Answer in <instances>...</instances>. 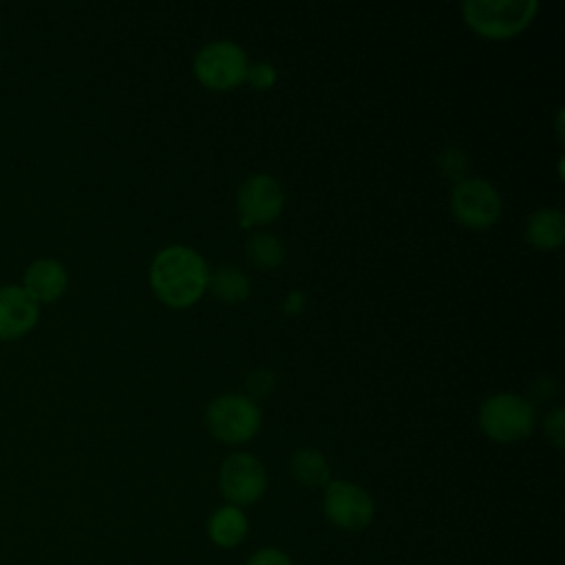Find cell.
I'll list each match as a JSON object with an SVG mask.
<instances>
[{"instance_id": "11", "label": "cell", "mask_w": 565, "mask_h": 565, "mask_svg": "<svg viewBox=\"0 0 565 565\" xmlns=\"http://www.w3.org/2000/svg\"><path fill=\"white\" fill-rule=\"evenodd\" d=\"M22 287L26 294L40 302H55L68 287V274L64 265L55 258H38L33 260L22 276Z\"/></svg>"}, {"instance_id": "18", "label": "cell", "mask_w": 565, "mask_h": 565, "mask_svg": "<svg viewBox=\"0 0 565 565\" xmlns=\"http://www.w3.org/2000/svg\"><path fill=\"white\" fill-rule=\"evenodd\" d=\"M274 386H276V375H274V371H269V369H254V371L247 375V380H245L247 397L254 399V402L260 399V397L271 395Z\"/></svg>"}, {"instance_id": "7", "label": "cell", "mask_w": 565, "mask_h": 565, "mask_svg": "<svg viewBox=\"0 0 565 565\" xmlns=\"http://www.w3.org/2000/svg\"><path fill=\"white\" fill-rule=\"evenodd\" d=\"M322 508L327 519L335 527L349 530V532L366 527L375 514V503L371 494L362 486L344 479H335L327 483Z\"/></svg>"}, {"instance_id": "12", "label": "cell", "mask_w": 565, "mask_h": 565, "mask_svg": "<svg viewBox=\"0 0 565 565\" xmlns=\"http://www.w3.org/2000/svg\"><path fill=\"white\" fill-rule=\"evenodd\" d=\"M525 241L541 252L558 249L565 241V218L558 207H541L525 223Z\"/></svg>"}, {"instance_id": "23", "label": "cell", "mask_w": 565, "mask_h": 565, "mask_svg": "<svg viewBox=\"0 0 565 565\" xmlns=\"http://www.w3.org/2000/svg\"><path fill=\"white\" fill-rule=\"evenodd\" d=\"M305 291H291L287 298H285V302H282V309L287 311V313H300L302 311V307H305Z\"/></svg>"}, {"instance_id": "6", "label": "cell", "mask_w": 565, "mask_h": 565, "mask_svg": "<svg viewBox=\"0 0 565 565\" xmlns=\"http://www.w3.org/2000/svg\"><path fill=\"white\" fill-rule=\"evenodd\" d=\"M501 194L497 188L479 177L463 179L455 183L452 196H450V210L452 216L470 227V230H486L501 216Z\"/></svg>"}, {"instance_id": "10", "label": "cell", "mask_w": 565, "mask_h": 565, "mask_svg": "<svg viewBox=\"0 0 565 565\" xmlns=\"http://www.w3.org/2000/svg\"><path fill=\"white\" fill-rule=\"evenodd\" d=\"M40 316V305L22 285L0 287V340H15L29 333Z\"/></svg>"}, {"instance_id": "13", "label": "cell", "mask_w": 565, "mask_h": 565, "mask_svg": "<svg viewBox=\"0 0 565 565\" xmlns=\"http://www.w3.org/2000/svg\"><path fill=\"white\" fill-rule=\"evenodd\" d=\"M247 530H249L247 519L236 505L218 508L207 521V534L221 547L238 545L247 536Z\"/></svg>"}, {"instance_id": "21", "label": "cell", "mask_w": 565, "mask_h": 565, "mask_svg": "<svg viewBox=\"0 0 565 565\" xmlns=\"http://www.w3.org/2000/svg\"><path fill=\"white\" fill-rule=\"evenodd\" d=\"M247 565H291L289 556L276 547H265V550H258Z\"/></svg>"}, {"instance_id": "16", "label": "cell", "mask_w": 565, "mask_h": 565, "mask_svg": "<svg viewBox=\"0 0 565 565\" xmlns=\"http://www.w3.org/2000/svg\"><path fill=\"white\" fill-rule=\"evenodd\" d=\"M245 256L258 269H276L285 256V247L271 232H254L245 243Z\"/></svg>"}, {"instance_id": "9", "label": "cell", "mask_w": 565, "mask_h": 565, "mask_svg": "<svg viewBox=\"0 0 565 565\" xmlns=\"http://www.w3.org/2000/svg\"><path fill=\"white\" fill-rule=\"evenodd\" d=\"M236 207L241 214V225H265L280 216L285 207V192L282 185L265 172L249 174L238 192H236Z\"/></svg>"}, {"instance_id": "2", "label": "cell", "mask_w": 565, "mask_h": 565, "mask_svg": "<svg viewBox=\"0 0 565 565\" xmlns=\"http://www.w3.org/2000/svg\"><path fill=\"white\" fill-rule=\"evenodd\" d=\"M468 26L488 40H508L530 26L536 0H468L461 4Z\"/></svg>"}, {"instance_id": "15", "label": "cell", "mask_w": 565, "mask_h": 565, "mask_svg": "<svg viewBox=\"0 0 565 565\" xmlns=\"http://www.w3.org/2000/svg\"><path fill=\"white\" fill-rule=\"evenodd\" d=\"M289 470L294 479L307 488H318L329 483L327 457L316 448H300L291 455Z\"/></svg>"}, {"instance_id": "19", "label": "cell", "mask_w": 565, "mask_h": 565, "mask_svg": "<svg viewBox=\"0 0 565 565\" xmlns=\"http://www.w3.org/2000/svg\"><path fill=\"white\" fill-rule=\"evenodd\" d=\"M245 82L256 90H269L276 84V68L269 62H254L247 66Z\"/></svg>"}, {"instance_id": "17", "label": "cell", "mask_w": 565, "mask_h": 565, "mask_svg": "<svg viewBox=\"0 0 565 565\" xmlns=\"http://www.w3.org/2000/svg\"><path fill=\"white\" fill-rule=\"evenodd\" d=\"M468 168H470L468 154L457 146H448L437 154V170L452 183L468 179Z\"/></svg>"}, {"instance_id": "8", "label": "cell", "mask_w": 565, "mask_h": 565, "mask_svg": "<svg viewBox=\"0 0 565 565\" xmlns=\"http://www.w3.org/2000/svg\"><path fill=\"white\" fill-rule=\"evenodd\" d=\"M218 486L232 505H252L263 497L267 488L265 466L249 452H232L221 463Z\"/></svg>"}, {"instance_id": "3", "label": "cell", "mask_w": 565, "mask_h": 565, "mask_svg": "<svg viewBox=\"0 0 565 565\" xmlns=\"http://www.w3.org/2000/svg\"><path fill=\"white\" fill-rule=\"evenodd\" d=\"M536 424V413L530 399L516 393H494L479 406V428L499 444L525 439Z\"/></svg>"}, {"instance_id": "14", "label": "cell", "mask_w": 565, "mask_h": 565, "mask_svg": "<svg viewBox=\"0 0 565 565\" xmlns=\"http://www.w3.org/2000/svg\"><path fill=\"white\" fill-rule=\"evenodd\" d=\"M207 287L210 291L225 305H238L243 302L249 291H252V285H249V278L243 269L234 267V265H218L210 278H207Z\"/></svg>"}, {"instance_id": "5", "label": "cell", "mask_w": 565, "mask_h": 565, "mask_svg": "<svg viewBox=\"0 0 565 565\" xmlns=\"http://www.w3.org/2000/svg\"><path fill=\"white\" fill-rule=\"evenodd\" d=\"M247 53L227 40H216L199 49L194 57L196 79L212 90H230L245 82L247 75Z\"/></svg>"}, {"instance_id": "20", "label": "cell", "mask_w": 565, "mask_h": 565, "mask_svg": "<svg viewBox=\"0 0 565 565\" xmlns=\"http://www.w3.org/2000/svg\"><path fill=\"white\" fill-rule=\"evenodd\" d=\"M543 428H545V435L547 439L556 446V448H563V439H565V413L563 408H554L545 415V422H543Z\"/></svg>"}, {"instance_id": "22", "label": "cell", "mask_w": 565, "mask_h": 565, "mask_svg": "<svg viewBox=\"0 0 565 565\" xmlns=\"http://www.w3.org/2000/svg\"><path fill=\"white\" fill-rule=\"evenodd\" d=\"M530 393L534 395L536 402H547V399H552L556 395V382L552 377H541V380H536L532 384Z\"/></svg>"}, {"instance_id": "1", "label": "cell", "mask_w": 565, "mask_h": 565, "mask_svg": "<svg viewBox=\"0 0 565 565\" xmlns=\"http://www.w3.org/2000/svg\"><path fill=\"white\" fill-rule=\"evenodd\" d=\"M207 278V263L185 245L163 247L150 265L152 291L172 309L192 307L205 294Z\"/></svg>"}, {"instance_id": "4", "label": "cell", "mask_w": 565, "mask_h": 565, "mask_svg": "<svg viewBox=\"0 0 565 565\" xmlns=\"http://www.w3.org/2000/svg\"><path fill=\"white\" fill-rule=\"evenodd\" d=\"M263 422V413L254 399L238 393L218 395L207 404L205 426L223 444L236 446L249 441Z\"/></svg>"}]
</instances>
